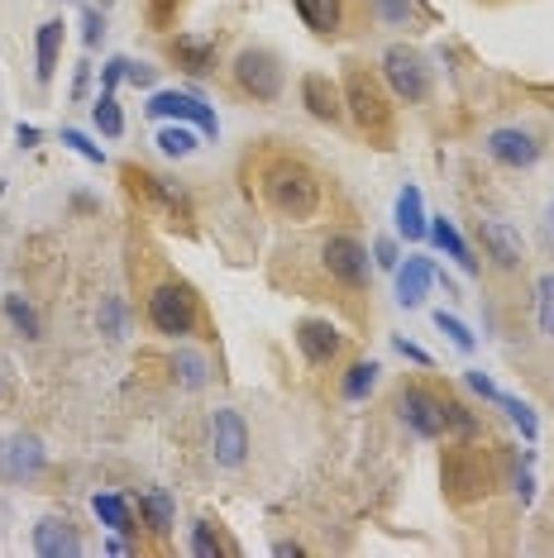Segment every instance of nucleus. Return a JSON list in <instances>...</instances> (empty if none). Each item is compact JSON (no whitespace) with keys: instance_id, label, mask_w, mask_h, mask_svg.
<instances>
[{"instance_id":"1","label":"nucleus","mask_w":554,"mask_h":558,"mask_svg":"<svg viewBox=\"0 0 554 558\" xmlns=\"http://www.w3.org/2000/svg\"><path fill=\"white\" fill-rule=\"evenodd\" d=\"M321 177L311 162L301 158H287V154H273L263 158L258 168V201L268 206L273 215H282V220H311V215L321 210Z\"/></svg>"},{"instance_id":"2","label":"nucleus","mask_w":554,"mask_h":558,"mask_svg":"<svg viewBox=\"0 0 554 558\" xmlns=\"http://www.w3.org/2000/svg\"><path fill=\"white\" fill-rule=\"evenodd\" d=\"M148 325L158 329L162 339H192L201 325V306H196V291L186 282H158L144 301Z\"/></svg>"},{"instance_id":"3","label":"nucleus","mask_w":554,"mask_h":558,"mask_svg":"<svg viewBox=\"0 0 554 558\" xmlns=\"http://www.w3.org/2000/svg\"><path fill=\"white\" fill-rule=\"evenodd\" d=\"M377 68H383V82L393 86L397 100H407V106H421V100H431V62H425L421 48L411 44H387L383 58H377Z\"/></svg>"},{"instance_id":"4","label":"nucleus","mask_w":554,"mask_h":558,"mask_svg":"<svg viewBox=\"0 0 554 558\" xmlns=\"http://www.w3.org/2000/svg\"><path fill=\"white\" fill-rule=\"evenodd\" d=\"M230 77H234L239 92H244L249 100H258V106H273L287 86L282 58L268 53V48H239V53L230 58Z\"/></svg>"},{"instance_id":"5","label":"nucleus","mask_w":554,"mask_h":558,"mask_svg":"<svg viewBox=\"0 0 554 558\" xmlns=\"http://www.w3.org/2000/svg\"><path fill=\"white\" fill-rule=\"evenodd\" d=\"M339 96H345V116L369 138L393 134V106H387V96H383V82H373L369 72H354V77L339 86Z\"/></svg>"},{"instance_id":"6","label":"nucleus","mask_w":554,"mask_h":558,"mask_svg":"<svg viewBox=\"0 0 554 558\" xmlns=\"http://www.w3.org/2000/svg\"><path fill=\"white\" fill-rule=\"evenodd\" d=\"M144 116L148 120H172V124H192V130H201L206 138H216L220 134V120H216V110L206 106V96L201 92H148L144 100Z\"/></svg>"},{"instance_id":"7","label":"nucleus","mask_w":554,"mask_h":558,"mask_svg":"<svg viewBox=\"0 0 554 558\" xmlns=\"http://www.w3.org/2000/svg\"><path fill=\"white\" fill-rule=\"evenodd\" d=\"M321 268H325L330 282L349 287V291H363L369 287V272H373V258H369V248H363L354 234H330L321 244Z\"/></svg>"},{"instance_id":"8","label":"nucleus","mask_w":554,"mask_h":558,"mask_svg":"<svg viewBox=\"0 0 554 558\" xmlns=\"http://www.w3.org/2000/svg\"><path fill=\"white\" fill-rule=\"evenodd\" d=\"M397 421L421 439H445V397H435L425 383H407L397 391Z\"/></svg>"},{"instance_id":"9","label":"nucleus","mask_w":554,"mask_h":558,"mask_svg":"<svg viewBox=\"0 0 554 558\" xmlns=\"http://www.w3.org/2000/svg\"><path fill=\"white\" fill-rule=\"evenodd\" d=\"M210 459L220 468H230V473H239V468L249 463V421L234 405H220V411L210 415Z\"/></svg>"},{"instance_id":"10","label":"nucleus","mask_w":554,"mask_h":558,"mask_svg":"<svg viewBox=\"0 0 554 558\" xmlns=\"http://www.w3.org/2000/svg\"><path fill=\"white\" fill-rule=\"evenodd\" d=\"M445 487L459 501H478L493 492V468H487V459H478L469 444H459V453L445 459Z\"/></svg>"},{"instance_id":"11","label":"nucleus","mask_w":554,"mask_h":558,"mask_svg":"<svg viewBox=\"0 0 554 558\" xmlns=\"http://www.w3.org/2000/svg\"><path fill=\"white\" fill-rule=\"evenodd\" d=\"M48 468V449L39 435H5L0 439V477L24 487Z\"/></svg>"},{"instance_id":"12","label":"nucleus","mask_w":554,"mask_h":558,"mask_svg":"<svg viewBox=\"0 0 554 558\" xmlns=\"http://www.w3.org/2000/svg\"><path fill=\"white\" fill-rule=\"evenodd\" d=\"M487 158H493L497 168L526 172V168H535V162L545 158V144H540V134L507 124V130H493V134H487Z\"/></svg>"},{"instance_id":"13","label":"nucleus","mask_w":554,"mask_h":558,"mask_svg":"<svg viewBox=\"0 0 554 558\" xmlns=\"http://www.w3.org/2000/svg\"><path fill=\"white\" fill-rule=\"evenodd\" d=\"M29 549L39 558H77L82 554V535H77V525H72V520L44 515V520H34Z\"/></svg>"},{"instance_id":"14","label":"nucleus","mask_w":554,"mask_h":558,"mask_svg":"<svg viewBox=\"0 0 554 558\" xmlns=\"http://www.w3.org/2000/svg\"><path fill=\"white\" fill-rule=\"evenodd\" d=\"M435 291V258H421V253H411V258L397 263V306L401 311H421V301Z\"/></svg>"},{"instance_id":"15","label":"nucleus","mask_w":554,"mask_h":558,"mask_svg":"<svg viewBox=\"0 0 554 558\" xmlns=\"http://www.w3.org/2000/svg\"><path fill=\"white\" fill-rule=\"evenodd\" d=\"M478 244H483V258H493L502 272H516L521 268V258H526L521 234H516L507 220H483L478 225Z\"/></svg>"},{"instance_id":"16","label":"nucleus","mask_w":554,"mask_h":558,"mask_svg":"<svg viewBox=\"0 0 554 558\" xmlns=\"http://www.w3.org/2000/svg\"><path fill=\"white\" fill-rule=\"evenodd\" d=\"M297 349L306 363H335L339 349H345V329L330 325V320H301L297 325Z\"/></svg>"},{"instance_id":"17","label":"nucleus","mask_w":554,"mask_h":558,"mask_svg":"<svg viewBox=\"0 0 554 558\" xmlns=\"http://www.w3.org/2000/svg\"><path fill=\"white\" fill-rule=\"evenodd\" d=\"M393 220H397V239H407V244H421V239L431 234V210H425L421 186H401L397 206H393Z\"/></svg>"},{"instance_id":"18","label":"nucleus","mask_w":554,"mask_h":558,"mask_svg":"<svg viewBox=\"0 0 554 558\" xmlns=\"http://www.w3.org/2000/svg\"><path fill=\"white\" fill-rule=\"evenodd\" d=\"M62 39H68V20H58V15L34 29V77H39V86L53 82L58 58H62Z\"/></svg>"},{"instance_id":"19","label":"nucleus","mask_w":554,"mask_h":558,"mask_svg":"<svg viewBox=\"0 0 554 558\" xmlns=\"http://www.w3.org/2000/svg\"><path fill=\"white\" fill-rule=\"evenodd\" d=\"M431 239H435V248L445 253V258H455L469 277L483 272V263H478V253L469 248V239L455 230V220H445V215H431Z\"/></svg>"},{"instance_id":"20","label":"nucleus","mask_w":554,"mask_h":558,"mask_svg":"<svg viewBox=\"0 0 554 558\" xmlns=\"http://www.w3.org/2000/svg\"><path fill=\"white\" fill-rule=\"evenodd\" d=\"M301 106L325 124H335L339 116H345V96H339V86L325 82V77H301Z\"/></svg>"},{"instance_id":"21","label":"nucleus","mask_w":554,"mask_h":558,"mask_svg":"<svg viewBox=\"0 0 554 558\" xmlns=\"http://www.w3.org/2000/svg\"><path fill=\"white\" fill-rule=\"evenodd\" d=\"M154 148H158L162 158L182 162V158H192L196 148H201V134L192 130V124H172V120H162L158 130H154Z\"/></svg>"},{"instance_id":"22","label":"nucleus","mask_w":554,"mask_h":558,"mask_svg":"<svg viewBox=\"0 0 554 558\" xmlns=\"http://www.w3.org/2000/svg\"><path fill=\"white\" fill-rule=\"evenodd\" d=\"M92 511H96V520H100L106 530H120V535H134V530H138L134 506H130V497H120V492H96V497H92Z\"/></svg>"},{"instance_id":"23","label":"nucleus","mask_w":554,"mask_h":558,"mask_svg":"<svg viewBox=\"0 0 554 558\" xmlns=\"http://www.w3.org/2000/svg\"><path fill=\"white\" fill-rule=\"evenodd\" d=\"M172 377H178V387H182V391H206V383H210V363H206V353L182 344L178 353H172Z\"/></svg>"},{"instance_id":"24","label":"nucleus","mask_w":554,"mask_h":558,"mask_svg":"<svg viewBox=\"0 0 554 558\" xmlns=\"http://www.w3.org/2000/svg\"><path fill=\"white\" fill-rule=\"evenodd\" d=\"M297 5V15L306 20V29L311 34H335L339 29V20H345V0H292Z\"/></svg>"},{"instance_id":"25","label":"nucleus","mask_w":554,"mask_h":558,"mask_svg":"<svg viewBox=\"0 0 554 558\" xmlns=\"http://www.w3.org/2000/svg\"><path fill=\"white\" fill-rule=\"evenodd\" d=\"M92 120H96L100 138H110V144H120V138H124V106H120L116 92H100L92 100Z\"/></svg>"},{"instance_id":"26","label":"nucleus","mask_w":554,"mask_h":558,"mask_svg":"<svg viewBox=\"0 0 554 558\" xmlns=\"http://www.w3.org/2000/svg\"><path fill=\"white\" fill-rule=\"evenodd\" d=\"M369 5L377 10V20L393 24V29H407L416 20H435V10L425 5V0H369Z\"/></svg>"},{"instance_id":"27","label":"nucleus","mask_w":554,"mask_h":558,"mask_svg":"<svg viewBox=\"0 0 554 558\" xmlns=\"http://www.w3.org/2000/svg\"><path fill=\"white\" fill-rule=\"evenodd\" d=\"M377 377H383V363H373V359L349 363V367H345V383H339V397H345V401H363V397H373Z\"/></svg>"},{"instance_id":"28","label":"nucleus","mask_w":554,"mask_h":558,"mask_svg":"<svg viewBox=\"0 0 554 558\" xmlns=\"http://www.w3.org/2000/svg\"><path fill=\"white\" fill-rule=\"evenodd\" d=\"M493 405H497V411L516 425V435H521L526 444H535V439H540V421H535V411H531V405H526L521 397H511V391H502V387H497Z\"/></svg>"},{"instance_id":"29","label":"nucleus","mask_w":554,"mask_h":558,"mask_svg":"<svg viewBox=\"0 0 554 558\" xmlns=\"http://www.w3.org/2000/svg\"><path fill=\"white\" fill-rule=\"evenodd\" d=\"M138 511H144V525L154 530V535H168L172 525H178V506H172V492L154 487L144 501H138Z\"/></svg>"},{"instance_id":"30","label":"nucleus","mask_w":554,"mask_h":558,"mask_svg":"<svg viewBox=\"0 0 554 558\" xmlns=\"http://www.w3.org/2000/svg\"><path fill=\"white\" fill-rule=\"evenodd\" d=\"M5 320L15 325L24 339H39V335H44L39 311H34V306H29V296H20V291H15V296H5Z\"/></svg>"},{"instance_id":"31","label":"nucleus","mask_w":554,"mask_h":558,"mask_svg":"<svg viewBox=\"0 0 554 558\" xmlns=\"http://www.w3.org/2000/svg\"><path fill=\"white\" fill-rule=\"evenodd\" d=\"M535 329L554 344V272L535 277Z\"/></svg>"},{"instance_id":"32","label":"nucleus","mask_w":554,"mask_h":558,"mask_svg":"<svg viewBox=\"0 0 554 558\" xmlns=\"http://www.w3.org/2000/svg\"><path fill=\"white\" fill-rule=\"evenodd\" d=\"M172 58L182 62V72H210L216 48H210L206 39H178V44H172Z\"/></svg>"},{"instance_id":"33","label":"nucleus","mask_w":554,"mask_h":558,"mask_svg":"<svg viewBox=\"0 0 554 558\" xmlns=\"http://www.w3.org/2000/svg\"><path fill=\"white\" fill-rule=\"evenodd\" d=\"M445 429H449V435H459V444H473V439H478V415H473V405L445 401Z\"/></svg>"},{"instance_id":"34","label":"nucleus","mask_w":554,"mask_h":558,"mask_svg":"<svg viewBox=\"0 0 554 558\" xmlns=\"http://www.w3.org/2000/svg\"><path fill=\"white\" fill-rule=\"evenodd\" d=\"M96 325H100V335H106V339H124V329H130V311H124V301H120V296H106V301H100Z\"/></svg>"},{"instance_id":"35","label":"nucleus","mask_w":554,"mask_h":558,"mask_svg":"<svg viewBox=\"0 0 554 558\" xmlns=\"http://www.w3.org/2000/svg\"><path fill=\"white\" fill-rule=\"evenodd\" d=\"M196 558H220V554H230V544H220L216 539V525L210 520H192V544H186Z\"/></svg>"},{"instance_id":"36","label":"nucleus","mask_w":554,"mask_h":558,"mask_svg":"<svg viewBox=\"0 0 554 558\" xmlns=\"http://www.w3.org/2000/svg\"><path fill=\"white\" fill-rule=\"evenodd\" d=\"M77 24H82V44L86 48L106 44V10H100V5H82L77 10Z\"/></svg>"},{"instance_id":"37","label":"nucleus","mask_w":554,"mask_h":558,"mask_svg":"<svg viewBox=\"0 0 554 558\" xmlns=\"http://www.w3.org/2000/svg\"><path fill=\"white\" fill-rule=\"evenodd\" d=\"M58 144H68L72 154H82L86 162H92V168H100V162H106V148H96V144H92V134L72 130V124H68V130H58Z\"/></svg>"},{"instance_id":"38","label":"nucleus","mask_w":554,"mask_h":558,"mask_svg":"<svg viewBox=\"0 0 554 558\" xmlns=\"http://www.w3.org/2000/svg\"><path fill=\"white\" fill-rule=\"evenodd\" d=\"M435 325H439V329H445V335H449V344H455L459 353H473V349H478V339H473V329H469V325H463V320H459V315H449V311H439V315H435Z\"/></svg>"},{"instance_id":"39","label":"nucleus","mask_w":554,"mask_h":558,"mask_svg":"<svg viewBox=\"0 0 554 558\" xmlns=\"http://www.w3.org/2000/svg\"><path fill=\"white\" fill-rule=\"evenodd\" d=\"M531 468H535V449H526L521 463H516V501H521V506L535 501V473H531Z\"/></svg>"},{"instance_id":"40","label":"nucleus","mask_w":554,"mask_h":558,"mask_svg":"<svg viewBox=\"0 0 554 558\" xmlns=\"http://www.w3.org/2000/svg\"><path fill=\"white\" fill-rule=\"evenodd\" d=\"M124 72H130V58H110V62H100L96 68V82H100V92H120L124 86Z\"/></svg>"},{"instance_id":"41","label":"nucleus","mask_w":554,"mask_h":558,"mask_svg":"<svg viewBox=\"0 0 554 558\" xmlns=\"http://www.w3.org/2000/svg\"><path fill=\"white\" fill-rule=\"evenodd\" d=\"M369 258H373V268H383V272H397V263H401V253H397V239L393 234H383L377 244L369 248Z\"/></svg>"},{"instance_id":"42","label":"nucleus","mask_w":554,"mask_h":558,"mask_svg":"<svg viewBox=\"0 0 554 558\" xmlns=\"http://www.w3.org/2000/svg\"><path fill=\"white\" fill-rule=\"evenodd\" d=\"M92 82H96V68L82 58L77 72H72V100H77V106H86V96H92Z\"/></svg>"},{"instance_id":"43","label":"nucleus","mask_w":554,"mask_h":558,"mask_svg":"<svg viewBox=\"0 0 554 558\" xmlns=\"http://www.w3.org/2000/svg\"><path fill=\"white\" fill-rule=\"evenodd\" d=\"M393 349H397V353H401V359H407V363H416V367H435V359H431V353H425L421 344H411V339H401V335L393 339Z\"/></svg>"},{"instance_id":"44","label":"nucleus","mask_w":554,"mask_h":558,"mask_svg":"<svg viewBox=\"0 0 554 558\" xmlns=\"http://www.w3.org/2000/svg\"><path fill=\"white\" fill-rule=\"evenodd\" d=\"M124 82H134V86H144V92H154V82H158V68H148V62L130 58V72H124Z\"/></svg>"},{"instance_id":"45","label":"nucleus","mask_w":554,"mask_h":558,"mask_svg":"<svg viewBox=\"0 0 554 558\" xmlns=\"http://www.w3.org/2000/svg\"><path fill=\"white\" fill-rule=\"evenodd\" d=\"M463 383H469V391H473V397H483V401L497 397V383H493L487 373H478V367H469V373H463Z\"/></svg>"},{"instance_id":"46","label":"nucleus","mask_w":554,"mask_h":558,"mask_svg":"<svg viewBox=\"0 0 554 558\" xmlns=\"http://www.w3.org/2000/svg\"><path fill=\"white\" fill-rule=\"evenodd\" d=\"M110 558H124V554H134V544H130V535H120V530H110L106 535V544H100Z\"/></svg>"},{"instance_id":"47","label":"nucleus","mask_w":554,"mask_h":558,"mask_svg":"<svg viewBox=\"0 0 554 558\" xmlns=\"http://www.w3.org/2000/svg\"><path fill=\"white\" fill-rule=\"evenodd\" d=\"M15 138H20V148H39L44 130H34V124H15Z\"/></svg>"},{"instance_id":"48","label":"nucleus","mask_w":554,"mask_h":558,"mask_svg":"<svg viewBox=\"0 0 554 558\" xmlns=\"http://www.w3.org/2000/svg\"><path fill=\"white\" fill-rule=\"evenodd\" d=\"M273 554H282V558H297V554H306V549H301V544H273Z\"/></svg>"},{"instance_id":"49","label":"nucleus","mask_w":554,"mask_h":558,"mask_svg":"<svg viewBox=\"0 0 554 558\" xmlns=\"http://www.w3.org/2000/svg\"><path fill=\"white\" fill-rule=\"evenodd\" d=\"M545 220H550V230H554V201H550V210H545Z\"/></svg>"},{"instance_id":"50","label":"nucleus","mask_w":554,"mask_h":558,"mask_svg":"<svg viewBox=\"0 0 554 558\" xmlns=\"http://www.w3.org/2000/svg\"><path fill=\"white\" fill-rule=\"evenodd\" d=\"M96 5H100V10H106V5H116V0H96Z\"/></svg>"}]
</instances>
